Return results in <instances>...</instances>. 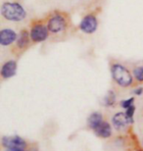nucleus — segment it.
Returning a JSON list of instances; mask_svg holds the SVG:
<instances>
[{
    "mask_svg": "<svg viewBox=\"0 0 143 151\" xmlns=\"http://www.w3.org/2000/svg\"><path fill=\"white\" fill-rule=\"evenodd\" d=\"M135 112V106L134 105H132L130 107H129L127 109H126V114L129 116L130 119H133V115Z\"/></svg>",
    "mask_w": 143,
    "mask_h": 151,
    "instance_id": "obj_16",
    "label": "nucleus"
},
{
    "mask_svg": "<svg viewBox=\"0 0 143 151\" xmlns=\"http://www.w3.org/2000/svg\"><path fill=\"white\" fill-rule=\"evenodd\" d=\"M134 103V97H130L129 99H126V100L121 101V107L124 108V109H127L129 107H130Z\"/></svg>",
    "mask_w": 143,
    "mask_h": 151,
    "instance_id": "obj_15",
    "label": "nucleus"
},
{
    "mask_svg": "<svg viewBox=\"0 0 143 151\" xmlns=\"http://www.w3.org/2000/svg\"><path fill=\"white\" fill-rule=\"evenodd\" d=\"M112 77L119 86L127 87L132 83V76L126 67L121 64H114L111 68Z\"/></svg>",
    "mask_w": 143,
    "mask_h": 151,
    "instance_id": "obj_2",
    "label": "nucleus"
},
{
    "mask_svg": "<svg viewBox=\"0 0 143 151\" xmlns=\"http://www.w3.org/2000/svg\"><path fill=\"white\" fill-rule=\"evenodd\" d=\"M47 27L51 34H54V35L61 34V32H63L67 28V21L63 15L54 14L53 16L48 20Z\"/></svg>",
    "mask_w": 143,
    "mask_h": 151,
    "instance_id": "obj_3",
    "label": "nucleus"
},
{
    "mask_svg": "<svg viewBox=\"0 0 143 151\" xmlns=\"http://www.w3.org/2000/svg\"><path fill=\"white\" fill-rule=\"evenodd\" d=\"M103 122H104L103 116H102V114H100L99 112L91 113L90 116L88 117V119H87V125L92 131H94L95 129L98 128Z\"/></svg>",
    "mask_w": 143,
    "mask_h": 151,
    "instance_id": "obj_11",
    "label": "nucleus"
},
{
    "mask_svg": "<svg viewBox=\"0 0 143 151\" xmlns=\"http://www.w3.org/2000/svg\"><path fill=\"white\" fill-rule=\"evenodd\" d=\"M18 35L11 29H3L0 32V44L2 46H8L16 41Z\"/></svg>",
    "mask_w": 143,
    "mask_h": 151,
    "instance_id": "obj_8",
    "label": "nucleus"
},
{
    "mask_svg": "<svg viewBox=\"0 0 143 151\" xmlns=\"http://www.w3.org/2000/svg\"><path fill=\"white\" fill-rule=\"evenodd\" d=\"M29 38H30V35H29V32L24 29L20 32V35H18L17 38V46L20 48V49H26L27 47L29 46Z\"/></svg>",
    "mask_w": 143,
    "mask_h": 151,
    "instance_id": "obj_12",
    "label": "nucleus"
},
{
    "mask_svg": "<svg viewBox=\"0 0 143 151\" xmlns=\"http://www.w3.org/2000/svg\"><path fill=\"white\" fill-rule=\"evenodd\" d=\"M97 27H98V22L94 15H86L80 24V31L88 35L93 34L97 29Z\"/></svg>",
    "mask_w": 143,
    "mask_h": 151,
    "instance_id": "obj_7",
    "label": "nucleus"
},
{
    "mask_svg": "<svg viewBox=\"0 0 143 151\" xmlns=\"http://www.w3.org/2000/svg\"><path fill=\"white\" fill-rule=\"evenodd\" d=\"M133 93L136 94V95H141L143 93V88H142V87H138V88H136L134 91H133Z\"/></svg>",
    "mask_w": 143,
    "mask_h": 151,
    "instance_id": "obj_17",
    "label": "nucleus"
},
{
    "mask_svg": "<svg viewBox=\"0 0 143 151\" xmlns=\"http://www.w3.org/2000/svg\"><path fill=\"white\" fill-rule=\"evenodd\" d=\"M6 151H27L26 149H19V148H7Z\"/></svg>",
    "mask_w": 143,
    "mask_h": 151,
    "instance_id": "obj_18",
    "label": "nucleus"
},
{
    "mask_svg": "<svg viewBox=\"0 0 143 151\" xmlns=\"http://www.w3.org/2000/svg\"><path fill=\"white\" fill-rule=\"evenodd\" d=\"M94 134L98 137L101 138H108L112 135V127L107 122H103L98 128L94 129Z\"/></svg>",
    "mask_w": 143,
    "mask_h": 151,
    "instance_id": "obj_10",
    "label": "nucleus"
},
{
    "mask_svg": "<svg viewBox=\"0 0 143 151\" xmlns=\"http://www.w3.org/2000/svg\"><path fill=\"white\" fill-rule=\"evenodd\" d=\"M136 151H143V150H136Z\"/></svg>",
    "mask_w": 143,
    "mask_h": 151,
    "instance_id": "obj_19",
    "label": "nucleus"
},
{
    "mask_svg": "<svg viewBox=\"0 0 143 151\" xmlns=\"http://www.w3.org/2000/svg\"><path fill=\"white\" fill-rule=\"evenodd\" d=\"M133 76L140 83H143V67H136L133 70Z\"/></svg>",
    "mask_w": 143,
    "mask_h": 151,
    "instance_id": "obj_14",
    "label": "nucleus"
},
{
    "mask_svg": "<svg viewBox=\"0 0 143 151\" xmlns=\"http://www.w3.org/2000/svg\"><path fill=\"white\" fill-rule=\"evenodd\" d=\"M2 145L6 148H19L26 149L27 141L19 135H9L2 137Z\"/></svg>",
    "mask_w": 143,
    "mask_h": 151,
    "instance_id": "obj_5",
    "label": "nucleus"
},
{
    "mask_svg": "<svg viewBox=\"0 0 143 151\" xmlns=\"http://www.w3.org/2000/svg\"><path fill=\"white\" fill-rule=\"evenodd\" d=\"M49 34V29L47 26H44L42 24H35L30 29V39L33 42H42L46 40Z\"/></svg>",
    "mask_w": 143,
    "mask_h": 151,
    "instance_id": "obj_4",
    "label": "nucleus"
},
{
    "mask_svg": "<svg viewBox=\"0 0 143 151\" xmlns=\"http://www.w3.org/2000/svg\"><path fill=\"white\" fill-rule=\"evenodd\" d=\"M112 123H113L114 128L117 131H124L130 124L133 123V119H130L126 114V112H119L115 114L114 117L112 118Z\"/></svg>",
    "mask_w": 143,
    "mask_h": 151,
    "instance_id": "obj_6",
    "label": "nucleus"
},
{
    "mask_svg": "<svg viewBox=\"0 0 143 151\" xmlns=\"http://www.w3.org/2000/svg\"><path fill=\"white\" fill-rule=\"evenodd\" d=\"M1 14L6 20L20 22L27 17V12L22 5L15 2H6L1 7Z\"/></svg>",
    "mask_w": 143,
    "mask_h": 151,
    "instance_id": "obj_1",
    "label": "nucleus"
},
{
    "mask_svg": "<svg viewBox=\"0 0 143 151\" xmlns=\"http://www.w3.org/2000/svg\"><path fill=\"white\" fill-rule=\"evenodd\" d=\"M116 103V93L113 90H109L107 92V94L104 97V104L105 106L111 107Z\"/></svg>",
    "mask_w": 143,
    "mask_h": 151,
    "instance_id": "obj_13",
    "label": "nucleus"
},
{
    "mask_svg": "<svg viewBox=\"0 0 143 151\" xmlns=\"http://www.w3.org/2000/svg\"><path fill=\"white\" fill-rule=\"evenodd\" d=\"M16 73H17V62L14 61V60H10V61L6 62L2 66L1 77L4 80H7V78L14 77Z\"/></svg>",
    "mask_w": 143,
    "mask_h": 151,
    "instance_id": "obj_9",
    "label": "nucleus"
}]
</instances>
